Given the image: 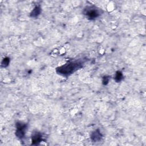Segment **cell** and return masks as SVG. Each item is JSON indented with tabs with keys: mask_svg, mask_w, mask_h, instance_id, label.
Returning <instances> with one entry per match:
<instances>
[{
	"mask_svg": "<svg viewBox=\"0 0 146 146\" xmlns=\"http://www.w3.org/2000/svg\"><path fill=\"white\" fill-rule=\"evenodd\" d=\"M84 63L85 62L83 59L71 60L62 66L56 67L55 71L58 74L67 77L77 70L82 68L83 67Z\"/></svg>",
	"mask_w": 146,
	"mask_h": 146,
	"instance_id": "1",
	"label": "cell"
},
{
	"mask_svg": "<svg viewBox=\"0 0 146 146\" xmlns=\"http://www.w3.org/2000/svg\"><path fill=\"white\" fill-rule=\"evenodd\" d=\"M103 10L95 6L90 5L86 6L83 10V14L89 20H94L100 17L103 13Z\"/></svg>",
	"mask_w": 146,
	"mask_h": 146,
	"instance_id": "2",
	"label": "cell"
},
{
	"mask_svg": "<svg viewBox=\"0 0 146 146\" xmlns=\"http://www.w3.org/2000/svg\"><path fill=\"white\" fill-rule=\"evenodd\" d=\"M15 126L16 136L19 139H23L25 137L26 131L27 129V124L22 121H17L16 122Z\"/></svg>",
	"mask_w": 146,
	"mask_h": 146,
	"instance_id": "3",
	"label": "cell"
},
{
	"mask_svg": "<svg viewBox=\"0 0 146 146\" xmlns=\"http://www.w3.org/2000/svg\"><path fill=\"white\" fill-rule=\"evenodd\" d=\"M42 140V135L40 132L35 131L31 136V142L33 145H38Z\"/></svg>",
	"mask_w": 146,
	"mask_h": 146,
	"instance_id": "4",
	"label": "cell"
},
{
	"mask_svg": "<svg viewBox=\"0 0 146 146\" xmlns=\"http://www.w3.org/2000/svg\"><path fill=\"white\" fill-rule=\"evenodd\" d=\"M102 137H103V136H102V133H100L99 129H97L92 131L90 135L91 140L93 142H98V141H100L102 139Z\"/></svg>",
	"mask_w": 146,
	"mask_h": 146,
	"instance_id": "5",
	"label": "cell"
},
{
	"mask_svg": "<svg viewBox=\"0 0 146 146\" xmlns=\"http://www.w3.org/2000/svg\"><path fill=\"white\" fill-rule=\"evenodd\" d=\"M40 13H41V8L40 6H36L31 11L30 16L33 18H35V17H37L40 14Z\"/></svg>",
	"mask_w": 146,
	"mask_h": 146,
	"instance_id": "6",
	"label": "cell"
},
{
	"mask_svg": "<svg viewBox=\"0 0 146 146\" xmlns=\"http://www.w3.org/2000/svg\"><path fill=\"white\" fill-rule=\"evenodd\" d=\"M114 80L116 83L120 82L123 79V75L121 71H117L115 73V75L114 76Z\"/></svg>",
	"mask_w": 146,
	"mask_h": 146,
	"instance_id": "7",
	"label": "cell"
},
{
	"mask_svg": "<svg viewBox=\"0 0 146 146\" xmlns=\"http://www.w3.org/2000/svg\"><path fill=\"white\" fill-rule=\"evenodd\" d=\"M10 63V58L9 57H5L4 58L2 62H1V67H6L9 66Z\"/></svg>",
	"mask_w": 146,
	"mask_h": 146,
	"instance_id": "8",
	"label": "cell"
},
{
	"mask_svg": "<svg viewBox=\"0 0 146 146\" xmlns=\"http://www.w3.org/2000/svg\"><path fill=\"white\" fill-rule=\"evenodd\" d=\"M110 80V76H104L102 79V83L103 85H107Z\"/></svg>",
	"mask_w": 146,
	"mask_h": 146,
	"instance_id": "9",
	"label": "cell"
}]
</instances>
